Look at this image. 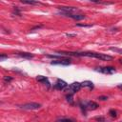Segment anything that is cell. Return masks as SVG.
<instances>
[{"label":"cell","instance_id":"cell-1","mask_svg":"<svg viewBox=\"0 0 122 122\" xmlns=\"http://www.w3.org/2000/svg\"><path fill=\"white\" fill-rule=\"evenodd\" d=\"M81 88H82V87H81V83H79V82H73V83H71L70 86H67V88L65 89V91L68 92L69 93L74 94V93H76L77 92H79Z\"/></svg>","mask_w":122,"mask_h":122},{"label":"cell","instance_id":"cell-2","mask_svg":"<svg viewBox=\"0 0 122 122\" xmlns=\"http://www.w3.org/2000/svg\"><path fill=\"white\" fill-rule=\"evenodd\" d=\"M94 71L104 73V74H112L115 72V68L111 67V66H107V67H97L94 69Z\"/></svg>","mask_w":122,"mask_h":122},{"label":"cell","instance_id":"cell-3","mask_svg":"<svg viewBox=\"0 0 122 122\" xmlns=\"http://www.w3.org/2000/svg\"><path fill=\"white\" fill-rule=\"evenodd\" d=\"M21 109L23 110H28V111H32V110H38L40 109L41 107V104L39 103H35V102H30V103H26V104H23L21 106H19Z\"/></svg>","mask_w":122,"mask_h":122},{"label":"cell","instance_id":"cell-4","mask_svg":"<svg viewBox=\"0 0 122 122\" xmlns=\"http://www.w3.org/2000/svg\"><path fill=\"white\" fill-rule=\"evenodd\" d=\"M71 59L70 58H62V59H55L51 61V65H59V66H68L71 65Z\"/></svg>","mask_w":122,"mask_h":122},{"label":"cell","instance_id":"cell-5","mask_svg":"<svg viewBox=\"0 0 122 122\" xmlns=\"http://www.w3.org/2000/svg\"><path fill=\"white\" fill-rule=\"evenodd\" d=\"M60 14L61 15H64V16H67V17H70L71 19H74V20H82L84 19L86 16L83 15V14H79V13H70V12H64V11H60Z\"/></svg>","mask_w":122,"mask_h":122},{"label":"cell","instance_id":"cell-6","mask_svg":"<svg viewBox=\"0 0 122 122\" xmlns=\"http://www.w3.org/2000/svg\"><path fill=\"white\" fill-rule=\"evenodd\" d=\"M58 10L60 11H64V12H70V13H77L80 12V10L76 7H58Z\"/></svg>","mask_w":122,"mask_h":122},{"label":"cell","instance_id":"cell-7","mask_svg":"<svg viewBox=\"0 0 122 122\" xmlns=\"http://www.w3.org/2000/svg\"><path fill=\"white\" fill-rule=\"evenodd\" d=\"M67 86H68V84L64 80L57 79L56 82H55V84L53 85V88L56 89V90H59V91H63V90H65L67 88Z\"/></svg>","mask_w":122,"mask_h":122},{"label":"cell","instance_id":"cell-8","mask_svg":"<svg viewBox=\"0 0 122 122\" xmlns=\"http://www.w3.org/2000/svg\"><path fill=\"white\" fill-rule=\"evenodd\" d=\"M36 80H37L38 82L43 83V84H44V85H46L48 88H50V87H51V83H50L49 79H48L46 76H43V75H38V76L36 77Z\"/></svg>","mask_w":122,"mask_h":122},{"label":"cell","instance_id":"cell-9","mask_svg":"<svg viewBox=\"0 0 122 122\" xmlns=\"http://www.w3.org/2000/svg\"><path fill=\"white\" fill-rule=\"evenodd\" d=\"M16 55L20 56L22 58H26V59H30L33 57V54L30 53V52H16Z\"/></svg>","mask_w":122,"mask_h":122},{"label":"cell","instance_id":"cell-10","mask_svg":"<svg viewBox=\"0 0 122 122\" xmlns=\"http://www.w3.org/2000/svg\"><path fill=\"white\" fill-rule=\"evenodd\" d=\"M81 87L82 88H89L90 90H92L93 89V83L90 80H86V81H83L81 83Z\"/></svg>","mask_w":122,"mask_h":122},{"label":"cell","instance_id":"cell-11","mask_svg":"<svg viewBox=\"0 0 122 122\" xmlns=\"http://www.w3.org/2000/svg\"><path fill=\"white\" fill-rule=\"evenodd\" d=\"M20 2L23 4H27V5H39V4H41L40 2H38L36 0H20Z\"/></svg>","mask_w":122,"mask_h":122},{"label":"cell","instance_id":"cell-12","mask_svg":"<svg viewBox=\"0 0 122 122\" xmlns=\"http://www.w3.org/2000/svg\"><path fill=\"white\" fill-rule=\"evenodd\" d=\"M66 99H67L68 102H70L71 104H72V103H73V94L68 92V94L66 95Z\"/></svg>","mask_w":122,"mask_h":122},{"label":"cell","instance_id":"cell-13","mask_svg":"<svg viewBox=\"0 0 122 122\" xmlns=\"http://www.w3.org/2000/svg\"><path fill=\"white\" fill-rule=\"evenodd\" d=\"M110 50L113 52H116V53H119V54H122V49H119V48H116V47H111Z\"/></svg>","mask_w":122,"mask_h":122},{"label":"cell","instance_id":"cell-14","mask_svg":"<svg viewBox=\"0 0 122 122\" xmlns=\"http://www.w3.org/2000/svg\"><path fill=\"white\" fill-rule=\"evenodd\" d=\"M75 26L76 27H81V28H91L92 26V24H80V23H77Z\"/></svg>","mask_w":122,"mask_h":122},{"label":"cell","instance_id":"cell-15","mask_svg":"<svg viewBox=\"0 0 122 122\" xmlns=\"http://www.w3.org/2000/svg\"><path fill=\"white\" fill-rule=\"evenodd\" d=\"M109 114H110L112 117H116V116H117V112H116L115 110L112 109V110L109 111Z\"/></svg>","mask_w":122,"mask_h":122},{"label":"cell","instance_id":"cell-16","mask_svg":"<svg viewBox=\"0 0 122 122\" xmlns=\"http://www.w3.org/2000/svg\"><path fill=\"white\" fill-rule=\"evenodd\" d=\"M58 121H73L72 118H70V117H59L57 118Z\"/></svg>","mask_w":122,"mask_h":122},{"label":"cell","instance_id":"cell-17","mask_svg":"<svg viewBox=\"0 0 122 122\" xmlns=\"http://www.w3.org/2000/svg\"><path fill=\"white\" fill-rule=\"evenodd\" d=\"M3 80H4V82H10L11 80H12V77L11 76H4V78H3Z\"/></svg>","mask_w":122,"mask_h":122},{"label":"cell","instance_id":"cell-18","mask_svg":"<svg viewBox=\"0 0 122 122\" xmlns=\"http://www.w3.org/2000/svg\"><path fill=\"white\" fill-rule=\"evenodd\" d=\"M66 36L67 37H70V38H72V37H75L76 34L75 33H66Z\"/></svg>","mask_w":122,"mask_h":122},{"label":"cell","instance_id":"cell-19","mask_svg":"<svg viewBox=\"0 0 122 122\" xmlns=\"http://www.w3.org/2000/svg\"><path fill=\"white\" fill-rule=\"evenodd\" d=\"M94 119L98 120V121H105V118L102 117V116H96V117H94Z\"/></svg>","mask_w":122,"mask_h":122},{"label":"cell","instance_id":"cell-20","mask_svg":"<svg viewBox=\"0 0 122 122\" xmlns=\"http://www.w3.org/2000/svg\"><path fill=\"white\" fill-rule=\"evenodd\" d=\"M98 99H99V100H102V101H105V100H107V99H108V96L102 95V96H99V97H98Z\"/></svg>","mask_w":122,"mask_h":122},{"label":"cell","instance_id":"cell-21","mask_svg":"<svg viewBox=\"0 0 122 122\" xmlns=\"http://www.w3.org/2000/svg\"><path fill=\"white\" fill-rule=\"evenodd\" d=\"M6 58H8V55L3 54V53L0 55V60H1V61H2V60H4V59H6Z\"/></svg>","mask_w":122,"mask_h":122},{"label":"cell","instance_id":"cell-22","mask_svg":"<svg viewBox=\"0 0 122 122\" xmlns=\"http://www.w3.org/2000/svg\"><path fill=\"white\" fill-rule=\"evenodd\" d=\"M87 1H91V2H93V3H99L100 2L99 0H87Z\"/></svg>","mask_w":122,"mask_h":122},{"label":"cell","instance_id":"cell-23","mask_svg":"<svg viewBox=\"0 0 122 122\" xmlns=\"http://www.w3.org/2000/svg\"><path fill=\"white\" fill-rule=\"evenodd\" d=\"M118 61H119V62H120V63H121V64H122V59H119V60H118Z\"/></svg>","mask_w":122,"mask_h":122},{"label":"cell","instance_id":"cell-24","mask_svg":"<svg viewBox=\"0 0 122 122\" xmlns=\"http://www.w3.org/2000/svg\"><path fill=\"white\" fill-rule=\"evenodd\" d=\"M118 88H122V85H119V86H118Z\"/></svg>","mask_w":122,"mask_h":122}]
</instances>
